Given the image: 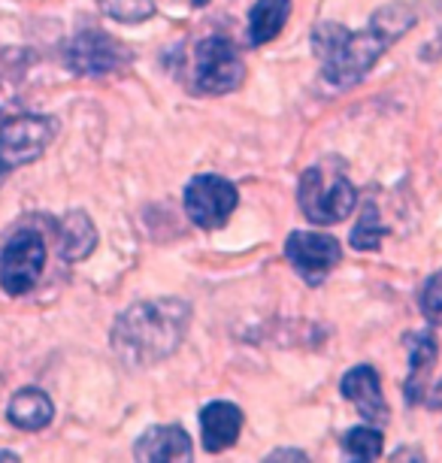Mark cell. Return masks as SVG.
Segmentation results:
<instances>
[{"mask_svg": "<svg viewBox=\"0 0 442 463\" xmlns=\"http://www.w3.org/2000/svg\"><path fill=\"white\" fill-rule=\"evenodd\" d=\"M246 80L237 46L224 37H206L194 49V91L201 94H228L237 91Z\"/></svg>", "mask_w": 442, "mask_h": 463, "instance_id": "8992f818", "label": "cell"}, {"mask_svg": "<svg viewBox=\"0 0 442 463\" xmlns=\"http://www.w3.org/2000/svg\"><path fill=\"white\" fill-rule=\"evenodd\" d=\"M285 258L291 260V267L306 279V285H322L331 269L343 260V249L331 233L318 231H294L285 240Z\"/></svg>", "mask_w": 442, "mask_h": 463, "instance_id": "9c48e42d", "label": "cell"}, {"mask_svg": "<svg viewBox=\"0 0 442 463\" xmlns=\"http://www.w3.org/2000/svg\"><path fill=\"white\" fill-rule=\"evenodd\" d=\"M185 213L188 218L203 227V231H215V227L228 224V218L233 215V209L240 203V191L233 182L224 176H215V173H203V176H194L185 185Z\"/></svg>", "mask_w": 442, "mask_h": 463, "instance_id": "52a82bcc", "label": "cell"}, {"mask_svg": "<svg viewBox=\"0 0 442 463\" xmlns=\"http://www.w3.org/2000/svg\"><path fill=\"white\" fill-rule=\"evenodd\" d=\"M343 451L349 454L352 460H361V463L379 460L382 458V430H372V427H354V430L345 433Z\"/></svg>", "mask_w": 442, "mask_h": 463, "instance_id": "ac0fdd59", "label": "cell"}, {"mask_svg": "<svg viewBox=\"0 0 442 463\" xmlns=\"http://www.w3.org/2000/svg\"><path fill=\"white\" fill-rule=\"evenodd\" d=\"M343 397L358 409L361 418H367L372 424H385L388 421V403L382 394V379H379L376 366L358 364L354 370L343 375Z\"/></svg>", "mask_w": 442, "mask_h": 463, "instance_id": "30bf717a", "label": "cell"}, {"mask_svg": "<svg viewBox=\"0 0 442 463\" xmlns=\"http://www.w3.org/2000/svg\"><path fill=\"white\" fill-rule=\"evenodd\" d=\"M297 200L303 215L312 224H336L345 222L349 213L358 203V191L345 176V170L336 161L315 164V167L303 170Z\"/></svg>", "mask_w": 442, "mask_h": 463, "instance_id": "3957f363", "label": "cell"}, {"mask_svg": "<svg viewBox=\"0 0 442 463\" xmlns=\"http://www.w3.org/2000/svg\"><path fill=\"white\" fill-rule=\"evenodd\" d=\"M188 325H192V306L179 297L134 303L112 325V348L121 364L146 370L176 352L188 334Z\"/></svg>", "mask_w": 442, "mask_h": 463, "instance_id": "7a4b0ae2", "label": "cell"}, {"mask_svg": "<svg viewBox=\"0 0 442 463\" xmlns=\"http://www.w3.org/2000/svg\"><path fill=\"white\" fill-rule=\"evenodd\" d=\"M428 406L430 409H442V382L437 384V388H433V394L428 397Z\"/></svg>", "mask_w": 442, "mask_h": 463, "instance_id": "7402d4cb", "label": "cell"}, {"mask_svg": "<svg viewBox=\"0 0 442 463\" xmlns=\"http://www.w3.org/2000/svg\"><path fill=\"white\" fill-rule=\"evenodd\" d=\"M0 460H19V454H15V451H6V449H0Z\"/></svg>", "mask_w": 442, "mask_h": 463, "instance_id": "603a6c76", "label": "cell"}, {"mask_svg": "<svg viewBox=\"0 0 442 463\" xmlns=\"http://www.w3.org/2000/svg\"><path fill=\"white\" fill-rule=\"evenodd\" d=\"M192 4H194V6H206L210 0H192Z\"/></svg>", "mask_w": 442, "mask_h": 463, "instance_id": "cb8c5ba5", "label": "cell"}, {"mask_svg": "<svg viewBox=\"0 0 442 463\" xmlns=\"http://www.w3.org/2000/svg\"><path fill=\"white\" fill-rule=\"evenodd\" d=\"M240 430H242L240 406L224 403V400H215V403L203 406V412H201V433H203L206 451L230 449V445L240 439Z\"/></svg>", "mask_w": 442, "mask_h": 463, "instance_id": "7c38bea8", "label": "cell"}, {"mask_svg": "<svg viewBox=\"0 0 442 463\" xmlns=\"http://www.w3.org/2000/svg\"><path fill=\"white\" fill-rule=\"evenodd\" d=\"M58 121L37 112L0 109V179L15 167L33 164L52 146Z\"/></svg>", "mask_w": 442, "mask_h": 463, "instance_id": "277c9868", "label": "cell"}, {"mask_svg": "<svg viewBox=\"0 0 442 463\" xmlns=\"http://www.w3.org/2000/svg\"><path fill=\"white\" fill-rule=\"evenodd\" d=\"M303 458H306L303 451H273L267 460H303Z\"/></svg>", "mask_w": 442, "mask_h": 463, "instance_id": "44dd1931", "label": "cell"}, {"mask_svg": "<svg viewBox=\"0 0 442 463\" xmlns=\"http://www.w3.org/2000/svg\"><path fill=\"white\" fill-rule=\"evenodd\" d=\"M291 15V0H258L249 13V43L251 46H264L279 37Z\"/></svg>", "mask_w": 442, "mask_h": 463, "instance_id": "2e32d148", "label": "cell"}, {"mask_svg": "<svg viewBox=\"0 0 442 463\" xmlns=\"http://www.w3.org/2000/svg\"><path fill=\"white\" fill-rule=\"evenodd\" d=\"M100 10L121 24H140L155 15V0H98Z\"/></svg>", "mask_w": 442, "mask_h": 463, "instance_id": "d6986e66", "label": "cell"}, {"mask_svg": "<svg viewBox=\"0 0 442 463\" xmlns=\"http://www.w3.org/2000/svg\"><path fill=\"white\" fill-rule=\"evenodd\" d=\"M136 460H167V463H179V460H192V439L188 433L182 430L176 424H167V427H152L146 430L140 439H136Z\"/></svg>", "mask_w": 442, "mask_h": 463, "instance_id": "8fae6325", "label": "cell"}, {"mask_svg": "<svg viewBox=\"0 0 442 463\" xmlns=\"http://www.w3.org/2000/svg\"><path fill=\"white\" fill-rule=\"evenodd\" d=\"M6 418H10L13 427H19V430H42V427L52 424V418H55V406H52V400L46 391L40 388H22L15 391L10 406H6Z\"/></svg>", "mask_w": 442, "mask_h": 463, "instance_id": "4fadbf2b", "label": "cell"}, {"mask_svg": "<svg viewBox=\"0 0 442 463\" xmlns=\"http://www.w3.org/2000/svg\"><path fill=\"white\" fill-rule=\"evenodd\" d=\"M412 24V4L382 6L363 31H349L336 22L315 24V31H312V52L322 61V80L336 85V89L358 85Z\"/></svg>", "mask_w": 442, "mask_h": 463, "instance_id": "6da1fadb", "label": "cell"}, {"mask_svg": "<svg viewBox=\"0 0 442 463\" xmlns=\"http://www.w3.org/2000/svg\"><path fill=\"white\" fill-rule=\"evenodd\" d=\"M385 233H388V227L382 224V218H379V206L367 203L363 206L361 222L354 224L349 242H352V249H358V251H376L379 246H382Z\"/></svg>", "mask_w": 442, "mask_h": 463, "instance_id": "e0dca14e", "label": "cell"}, {"mask_svg": "<svg viewBox=\"0 0 442 463\" xmlns=\"http://www.w3.org/2000/svg\"><path fill=\"white\" fill-rule=\"evenodd\" d=\"M46 267V242H42L40 231L33 227H22L15 231L6 246L0 249V285L10 297H22L33 291L40 282V273Z\"/></svg>", "mask_w": 442, "mask_h": 463, "instance_id": "5b68a950", "label": "cell"}, {"mask_svg": "<svg viewBox=\"0 0 442 463\" xmlns=\"http://www.w3.org/2000/svg\"><path fill=\"white\" fill-rule=\"evenodd\" d=\"M406 343H409V379H406L403 391H406V400H409V403H421L424 382H428L433 364H437V357H439V343L430 330H424V334H409Z\"/></svg>", "mask_w": 442, "mask_h": 463, "instance_id": "5bb4252c", "label": "cell"}, {"mask_svg": "<svg viewBox=\"0 0 442 463\" xmlns=\"http://www.w3.org/2000/svg\"><path fill=\"white\" fill-rule=\"evenodd\" d=\"M58 242H61V258L76 264V260H85L94 249H98V231H94L89 215L80 213V209H73V213H67L61 218Z\"/></svg>", "mask_w": 442, "mask_h": 463, "instance_id": "9a60e30c", "label": "cell"}, {"mask_svg": "<svg viewBox=\"0 0 442 463\" xmlns=\"http://www.w3.org/2000/svg\"><path fill=\"white\" fill-rule=\"evenodd\" d=\"M421 312L430 325L442 327V269H437L421 288Z\"/></svg>", "mask_w": 442, "mask_h": 463, "instance_id": "ffe728a7", "label": "cell"}, {"mask_svg": "<svg viewBox=\"0 0 442 463\" xmlns=\"http://www.w3.org/2000/svg\"><path fill=\"white\" fill-rule=\"evenodd\" d=\"M134 58V52L118 43L116 37L103 33L98 28H89L82 33H76L71 40V46L64 49V61L73 73L80 76H107L116 73L118 67H125Z\"/></svg>", "mask_w": 442, "mask_h": 463, "instance_id": "ba28073f", "label": "cell"}]
</instances>
